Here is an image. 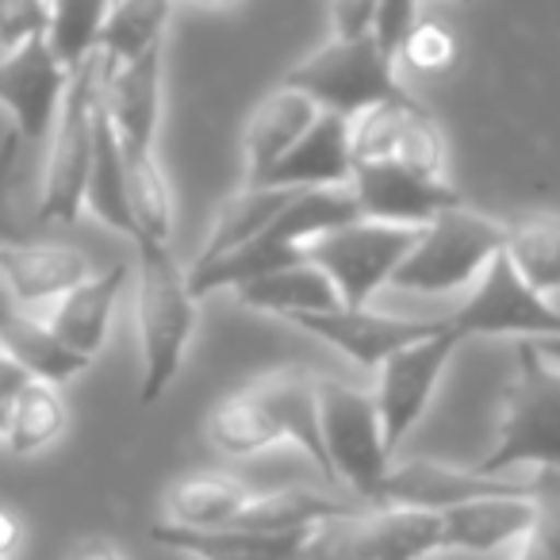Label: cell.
<instances>
[{
    "instance_id": "6da1fadb",
    "label": "cell",
    "mask_w": 560,
    "mask_h": 560,
    "mask_svg": "<svg viewBox=\"0 0 560 560\" xmlns=\"http://www.w3.org/2000/svg\"><path fill=\"white\" fill-rule=\"evenodd\" d=\"M200 296L192 280L158 242H135V335H139V404L154 407L180 376L192 346Z\"/></svg>"
},
{
    "instance_id": "7a4b0ae2",
    "label": "cell",
    "mask_w": 560,
    "mask_h": 560,
    "mask_svg": "<svg viewBox=\"0 0 560 560\" xmlns=\"http://www.w3.org/2000/svg\"><path fill=\"white\" fill-rule=\"evenodd\" d=\"M514 361L518 369L503 392L495 442L472 465L480 476L560 468V369L549 365L529 342H514Z\"/></svg>"
},
{
    "instance_id": "3957f363",
    "label": "cell",
    "mask_w": 560,
    "mask_h": 560,
    "mask_svg": "<svg viewBox=\"0 0 560 560\" xmlns=\"http://www.w3.org/2000/svg\"><path fill=\"white\" fill-rule=\"evenodd\" d=\"M361 219V208L353 200V188H307L289 200V208L280 211L257 238H249L231 257L208 265L200 272H188L196 296H211V292H234L246 280H257L272 269L307 261V246L323 238L335 226H346Z\"/></svg>"
},
{
    "instance_id": "277c9868",
    "label": "cell",
    "mask_w": 560,
    "mask_h": 560,
    "mask_svg": "<svg viewBox=\"0 0 560 560\" xmlns=\"http://www.w3.org/2000/svg\"><path fill=\"white\" fill-rule=\"evenodd\" d=\"M104 93V55H93L70 73L62 108L47 135L39 188V223H78L85 211L89 170L96 150V116Z\"/></svg>"
},
{
    "instance_id": "5b68a950",
    "label": "cell",
    "mask_w": 560,
    "mask_h": 560,
    "mask_svg": "<svg viewBox=\"0 0 560 560\" xmlns=\"http://www.w3.org/2000/svg\"><path fill=\"white\" fill-rule=\"evenodd\" d=\"M506 223L476 208H453L419 231V242L396 269L388 289L411 296H453L468 292L480 272L503 254Z\"/></svg>"
},
{
    "instance_id": "8992f818",
    "label": "cell",
    "mask_w": 560,
    "mask_h": 560,
    "mask_svg": "<svg viewBox=\"0 0 560 560\" xmlns=\"http://www.w3.org/2000/svg\"><path fill=\"white\" fill-rule=\"evenodd\" d=\"M396 66L373 35L361 39H327L315 55L296 62L280 85L296 89L319 112H335L342 119H361L381 104L404 101L407 89L399 85Z\"/></svg>"
},
{
    "instance_id": "52a82bcc",
    "label": "cell",
    "mask_w": 560,
    "mask_h": 560,
    "mask_svg": "<svg viewBox=\"0 0 560 560\" xmlns=\"http://www.w3.org/2000/svg\"><path fill=\"white\" fill-rule=\"evenodd\" d=\"M442 552V514L358 506L307 529L300 560H427Z\"/></svg>"
},
{
    "instance_id": "ba28073f",
    "label": "cell",
    "mask_w": 560,
    "mask_h": 560,
    "mask_svg": "<svg viewBox=\"0 0 560 560\" xmlns=\"http://www.w3.org/2000/svg\"><path fill=\"white\" fill-rule=\"evenodd\" d=\"M319 430L335 483H346L365 506H376L392 453L384 445L373 392L319 376Z\"/></svg>"
},
{
    "instance_id": "9c48e42d",
    "label": "cell",
    "mask_w": 560,
    "mask_h": 560,
    "mask_svg": "<svg viewBox=\"0 0 560 560\" xmlns=\"http://www.w3.org/2000/svg\"><path fill=\"white\" fill-rule=\"evenodd\" d=\"M415 242H419V231L411 226L353 219L315 238L307 246V261L327 272L342 307H373V300L392 284Z\"/></svg>"
},
{
    "instance_id": "30bf717a",
    "label": "cell",
    "mask_w": 560,
    "mask_h": 560,
    "mask_svg": "<svg viewBox=\"0 0 560 560\" xmlns=\"http://www.w3.org/2000/svg\"><path fill=\"white\" fill-rule=\"evenodd\" d=\"M465 338L453 330V323L445 319L442 330H434L430 338L396 350L381 369H376V415H381L384 445L396 457L404 450V442L411 438V430L422 422V415L430 411L438 388H442V376L450 369L453 353Z\"/></svg>"
},
{
    "instance_id": "8fae6325",
    "label": "cell",
    "mask_w": 560,
    "mask_h": 560,
    "mask_svg": "<svg viewBox=\"0 0 560 560\" xmlns=\"http://www.w3.org/2000/svg\"><path fill=\"white\" fill-rule=\"evenodd\" d=\"M460 338H514L534 342L541 335H560V307L549 304L514 272L503 254L480 272L457 312L450 315Z\"/></svg>"
},
{
    "instance_id": "7c38bea8",
    "label": "cell",
    "mask_w": 560,
    "mask_h": 560,
    "mask_svg": "<svg viewBox=\"0 0 560 560\" xmlns=\"http://www.w3.org/2000/svg\"><path fill=\"white\" fill-rule=\"evenodd\" d=\"M353 162H396L422 177H450V147L442 127L415 96L381 104L353 119Z\"/></svg>"
},
{
    "instance_id": "4fadbf2b",
    "label": "cell",
    "mask_w": 560,
    "mask_h": 560,
    "mask_svg": "<svg viewBox=\"0 0 560 560\" xmlns=\"http://www.w3.org/2000/svg\"><path fill=\"white\" fill-rule=\"evenodd\" d=\"M518 491H534V476H529V480L480 476L476 468H457V465H442V460L411 457V460H392L376 506H407V511L445 514L460 503H472V499L518 495Z\"/></svg>"
},
{
    "instance_id": "5bb4252c",
    "label": "cell",
    "mask_w": 560,
    "mask_h": 560,
    "mask_svg": "<svg viewBox=\"0 0 560 560\" xmlns=\"http://www.w3.org/2000/svg\"><path fill=\"white\" fill-rule=\"evenodd\" d=\"M353 200L361 208V219L392 226H411L422 231L438 215L460 208V192L450 185V177H422L415 170H404L396 162H365L353 170Z\"/></svg>"
},
{
    "instance_id": "9a60e30c",
    "label": "cell",
    "mask_w": 560,
    "mask_h": 560,
    "mask_svg": "<svg viewBox=\"0 0 560 560\" xmlns=\"http://www.w3.org/2000/svg\"><path fill=\"white\" fill-rule=\"evenodd\" d=\"M89 272L93 261L78 246L0 238V300H9L20 312L47 315Z\"/></svg>"
},
{
    "instance_id": "2e32d148",
    "label": "cell",
    "mask_w": 560,
    "mask_h": 560,
    "mask_svg": "<svg viewBox=\"0 0 560 560\" xmlns=\"http://www.w3.org/2000/svg\"><path fill=\"white\" fill-rule=\"evenodd\" d=\"M66 85H70V70L50 55L47 39L0 55V112H9L24 142H47Z\"/></svg>"
},
{
    "instance_id": "e0dca14e",
    "label": "cell",
    "mask_w": 560,
    "mask_h": 560,
    "mask_svg": "<svg viewBox=\"0 0 560 560\" xmlns=\"http://www.w3.org/2000/svg\"><path fill=\"white\" fill-rule=\"evenodd\" d=\"M442 323L445 319H404V315H384L373 307H335V312L319 315H296L292 327L307 330L330 350L350 358L353 365L376 373L392 353L419 342V338H430L434 330H442Z\"/></svg>"
},
{
    "instance_id": "ac0fdd59",
    "label": "cell",
    "mask_w": 560,
    "mask_h": 560,
    "mask_svg": "<svg viewBox=\"0 0 560 560\" xmlns=\"http://www.w3.org/2000/svg\"><path fill=\"white\" fill-rule=\"evenodd\" d=\"M162 47L131 58L108 62L104 58V112L124 150H158L162 131Z\"/></svg>"
},
{
    "instance_id": "d6986e66",
    "label": "cell",
    "mask_w": 560,
    "mask_h": 560,
    "mask_svg": "<svg viewBox=\"0 0 560 560\" xmlns=\"http://www.w3.org/2000/svg\"><path fill=\"white\" fill-rule=\"evenodd\" d=\"M249 392L261 399V407L269 411L272 427H277L280 442H292L327 483H335L327 460V445H323L319 430V376L307 373L300 365L272 369V373L249 381Z\"/></svg>"
},
{
    "instance_id": "ffe728a7",
    "label": "cell",
    "mask_w": 560,
    "mask_h": 560,
    "mask_svg": "<svg viewBox=\"0 0 560 560\" xmlns=\"http://www.w3.org/2000/svg\"><path fill=\"white\" fill-rule=\"evenodd\" d=\"M127 261H112L108 269H93L78 289L66 292L43 319L55 330V338L73 350L78 358L96 361L112 335V319H116L119 296L127 289Z\"/></svg>"
},
{
    "instance_id": "44dd1931",
    "label": "cell",
    "mask_w": 560,
    "mask_h": 560,
    "mask_svg": "<svg viewBox=\"0 0 560 560\" xmlns=\"http://www.w3.org/2000/svg\"><path fill=\"white\" fill-rule=\"evenodd\" d=\"M353 119H342L335 112H319L304 139L280 158V165L261 180V185L292 188V192H307V188H346L353 180Z\"/></svg>"
},
{
    "instance_id": "7402d4cb",
    "label": "cell",
    "mask_w": 560,
    "mask_h": 560,
    "mask_svg": "<svg viewBox=\"0 0 560 560\" xmlns=\"http://www.w3.org/2000/svg\"><path fill=\"white\" fill-rule=\"evenodd\" d=\"M529 522H534V491L472 499L442 514V552L491 557L514 549L526 537Z\"/></svg>"
},
{
    "instance_id": "603a6c76",
    "label": "cell",
    "mask_w": 560,
    "mask_h": 560,
    "mask_svg": "<svg viewBox=\"0 0 560 560\" xmlns=\"http://www.w3.org/2000/svg\"><path fill=\"white\" fill-rule=\"evenodd\" d=\"M315 119H319V108H315L304 93H296V89L277 85L269 96H261L257 108L249 112L246 127H242L246 180L261 185V180L280 165V158L304 139V131L315 124Z\"/></svg>"
},
{
    "instance_id": "cb8c5ba5",
    "label": "cell",
    "mask_w": 560,
    "mask_h": 560,
    "mask_svg": "<svg viewBox=\"0 0 560 560\" xmlns=\"http://www.w3.org/2000/svg\"><path fill=\"white\" fill-rule=\"evenodd\" d=\"M304 537L307 529H296V534H261V529L242 526L185 529L173 526V522H154L150 526V541L192 560H300L304 557Z\"/></svg>"
},
{
    "instance_id": "d4e9b609",
    "label": "cell",
    "mask_w": 560,
    "mask_h": 560,
    "mask_svg": "<svg viewBox=\"0 0 560 560\" xmlns=\"http://www.w3.org/2000/svg\"><path fill=\"white\" fill-rule=\"evenodd\" d=\"M292 196H296L292 188L242 180V188H234V192L215 208L208 234H203V242H200V254H196V261L188 265V272L208 269V265L231 257L234 249H242L249 238H257V234H261L265 226L280 215V211L289 208Z\"/></svg>"
},
{
    "instance_id": "484cf974",
    "label": "cell",
    "mask_w": 560,
    "mask_h": 560,
    "mask_svg": "<svg viewBox=\"0 0 560 560\" xmlns=\"http://www.w3.org/2000/svg\"><path fill=\"white\" fill-rule=\"evenodd\" d=\"M242 307L257 315H272V319L292 323L296 315H319L342 307L330 277L312 261L284 265V269H272L257 280H246L242 289H234Z\"/></svg>"
},
{
    "instance_id": "4316f807",
    "label": "cell",
    "mask_w": 560,
    "mask_h": 560,
    "mask_svg": "<svg viewBox=\"0 0 560 560\" xmlns=\"http://www.w3.org/2000/svg\"><path fill=\"white\" fill-rule=\"evenodd\" d=\"M0 346H4L35 381L58 384V388L78 381V376L89 373V365H93V361L66 350L43 315L20 312L9 300H0Z\"/></svg>"
},
{
    "instance_id": "83f0119b",
    "label": "cell",
    "mask_w": 560,
    "mask_h": 560,
    "mask_svg": "<svg viewBox=\"0 0 560 560\" xmlns=\"http://www.w3.org/2000/svg\"><path fill=\"white\" fill-rule=\"evenodd\" d=\"M254 491L226 472H192L180 476L165 491V522L185 529H223L234 526L242 511H246Z\"/></svg>"
},
{
    "instance_id": "f1b7e54d",
    "label": "cell",
    "mask_w": 560,
    "mask_h": 560,
    "mask_svg": "<svg viewBox=\"0 0 560 560\" xmlns=\"http://www.w3.org/2000/svg\"><path fill=\"white\" fill-rule=\"evenodd\" d=\"M365 503H346V499L330 495V491L315 488H277V491H254L246 511L234 518L242 529H261V534H296V529H312L338 514H350Z\"/></svg>"
},
{
    "instance_id": "f546056e",
    "label": "cell",
    "mask_w": 560,
    "mask_h": 560,
    "mask_svg": "<svg viewBox=\"0 0 560 560\" xmlns=\"http://www.w3.org/2000/svg\"><path fill=\"white\" fill-rule=\"evenodd\" d=\"M503 257L545 300L560 296V211H529L506 223Z\"/></svg>"
},
{
    "instance_id": "4dcf8cb0",
    "label": "cell",
    "mask_w": 560,
    "mask_h": 560,
    "mask_svg": "<svg viewBox=\"0 0 560 560\" xmlns=\"http://www.w3.org/2000/svg\"><path fill=\"white\" fill-rule=\"evenodd\" d=\"M127 162V203L135 219V242H158L170 246L173 226H177V200L165 177L158 150H124Z\"/></svg>"
},
{
    "instance_id": "1f68e13d",
    "label": "cell",
    "mask_w": 560,
    "mask_h": 560,
    "mask_svg": "<svg viewBox=\"0 0 560 560\" xmlns=\"http://www.w3.org/2000/svg\"><path fill=\"white\" fill-rule=\"evenodd\" d=\"M85 211H93L104 226H112L116 234L135 242V219H131V203H127V162H124V147H119L116 131L108 124V112H104V93H101V116H96V150H93V170H89Z\"/></svg>"
},
{
    "instance_id": "d6a6232c",
    "label": "cell",
    "mask_w": 560,
    "mask_h": 560,
    "mask_svg": "<svg viewBox=\"0 0 560 560\" xmlns=\"http://www.w3.org/2000/svg\"><path fill=\"white\" fill-rule=\"evenodd\" d=\"M203 434H208L211 450L234 460L257 457V453L272 450V445H284L277 427H272L269 411L261 407V399L249 392V384L211 407L208 422H203Z\"/></svg>"
},
{
    "instance_id": "836d02e7",
    "label": "cell",
    "mask_w": 560,
    "mask_h": 560,
    "mask_svg": "<svg viewBox=\"0 0 560 560\" xmlns=\"http://www.w3.org/2000/svg\"><path fill=\"white\" fill-rule=\"evenodd\" d=\"M66 422H70V411H66V399L58 392V384L32 381L9 407L4 445L16 457H35V453L50 450L66 434Z\"/></svg>"
},
{
    "instance_id": "e575fe53",
    "label": "cell",
    "mask_w": 560,
    "mask_h": 560,
    "mask_svg": "<svg viewBox=\"0 0 560 560\" xmlns=\"http://www.w3.org/2000/svg\"><path fill=\"white\" fill-rule=\"evenodd\" d=\"M47 4H50L47 47L73 73L93 55H101V35L108 27L116 0H47Z\"/></svg>"
},
{
    "instance_id": "d590c367",
    "label": "cell",
    "mask_w": 560,
    "mask_h": 560,
    "mask_svg": "<svg viewBox=\"0 0 560 560\" xmlns=\"http://www.w3.org/2000/svg\"><path fill=\"white\" fill-rule=\"evenodd\" d=\"M173 0H116L108 27L101 35V55L108 62H131L147 50L162 47Z\"/></svg>"
},
{
    "instance_id": "8d00e7d4",
    "label": "cell",
    "mask_w": 560,
    "mask_h": 560,
    "mask_svg": "<svg viewBox=\"0 0 560 560\" xmlns=\"http://www.w3.org/2000/svg\"><path fill=\"white\" fill-rule=\"evenodd\" d=\"M511 560H560V468L534 472V522Z\"/></svg>"
},
{
    "instance_id": "74e56055",
    "label": "cell",
    "mask_w": 560,
    "mask_h": 560,
    "mask_svg": "<svg viewBox=\"0 0 560 560\" xmlns=\"http://www.w3.org/2000/svg\"><path fill=\"white\" fill-rule=\"evenodd\" d=\"M399 62L407 70L422 73V78H438L445 73L453 62H457V39L445 24H434V20H419V27L411 32V39L399 50Z\"/></svg>"
},
{
    "instance_id": "f35d334b",
    "label": "cell",
    "mask_w": 560,
    "mask_h": 560,
    "mask_svg": "<svg viewBox=\"0 0 560 560\" xmlns=\"http://www.w3.org/2000/svg\"><path fill=\"white\" fill-rule=\"evenodd\" d=\"M50 4L47 0H0V55L47 39Z\"/></svg>"
},
{
    "instance_id": "ab89813d",
    "label": "cell",
    "mask_w": 560,
    "mask_h": 560,
    "mask_svg": "<svg viewBox=\"0 0 560 560\" xmlns=\"http://www.w3.org/2000/svg\"><path fill=\"white\" fill-rule=\"evenodd\" d=\"M419 0H381L376 4V16H373V43L392 58L399 62V50L404 43L411 39V32L419 27Z\"/></svg>"
},
{
    "instance_id": "60d3db41",
    "label": "cell",
    "mask_w": 560,
    "mask_h": 560,
    "mask_svg": "<svg viewBox=\"0 0 560 560\" xmlns=\"http://www.w3.org/2000/svg\"><path fill=\"white\" fill-rule=\"evenodd\" d=\"M381 0H330L327 20H330V39H361L373 32V16Z\"/></svg>"
},
{
    "instance_id": "b9f144b4",
    "label": "cell",
    "mask_w": 560,
    "mask_h": 560,
    "mask_svg": "<svg viewBox=\"0 0 560 560\" xmlns=\"http://www.w3.org/2000/svg\"><path fill=\"white\" fill-rule=\"evenodd\" d=\"M32 381H35V376L27 373V369L20 365V361L12 358V353L4 350V346H0V404L12 407V399H16L20 392H24Z\"/></svg>"
},
{
    "instance_id": "7bdbcfd3",
    "label": "cell",
    "mask_w": 560,
    "mask_h": 560,
    "mask_svg": "<svg viewBox=\"0 0 560 560\" xmlns=\"http://www.w3.org/2000/svg\"><path fill=\"white\" fill-rule=\"evenodd\" d=\"M66 560H127V557H124V549H119V545L112 541V537L85 534V537H78V541L70 545Z\"/></svg>"
},
{
    "instance_id": "ee69618b",
    "label": "cell",
    "mask_w": 560,
    "mask_h": 560,
    "mask_svg": "<svg viewBox=\"0 0 560 560\" xmlns=\"http://www.w3.org/2000/svg\"><path fill=\"white\" fill-rule=\"evenodd\" d=\"M20 545H24V522L16 511L0 506V560H16Z\"/></svg>"
},
{
    "instance_id": "f6af8a7d",
    "label": "cell",
    "mask_w": 560,
    "mask_h": 560,
    "mask_svg": "<svg viewBox=\"0 0 560 560\" xmlns=\"http://www.w3.org/2000/svg\"><path fill=\"white\" fill-rule=\"evenodd\" d=\"M529 346H534V350L541 353V358L549 361V365L560 369V335H541V338H534Z\"/></svg>"
},
{
    "instance_id": "bcb514c9",
    "label": "cell",
    "mask_w": 560,
    "mask_h": 560,
    "mask_svg": "<svg viewBox=\"0 0 560 560\" xmlns=\"http://www.w3.org/2000/svg\"><path fill=\"white\" fill-rule=\"evenodd\" d=\"M196 4H203V9H231L238 0H196Z\"/></svg>"
},
{
    "instance_id": "7dc6e473",
    "label": "cell",
    "mask_w": 560,
    "mask_h": 560,
    "mask_svg": "<svg viewBox=\"0 0 560 560\" xmlns=\"http://www.w3.org/2000/svg\"><path fill=\"white\" fill-rule=\"evenodd\" d=\"M9 434V404H0V442Z\"/></svg>"
},
{
    "instance_id": "c3c4849f",
    "label": "cell",
    "mask_w": 560,
    "mask_h": 560,
    "mask_svg": "<svg viewBox=\"0 0 560 560\" xmlns=\"http://www.w3.org/2000/svg\"><path fill=\"white\" fill-rule=\"evenodd\" d=\"M457 4H472V0H457Z\"/></svg>"
}]
</instances>
